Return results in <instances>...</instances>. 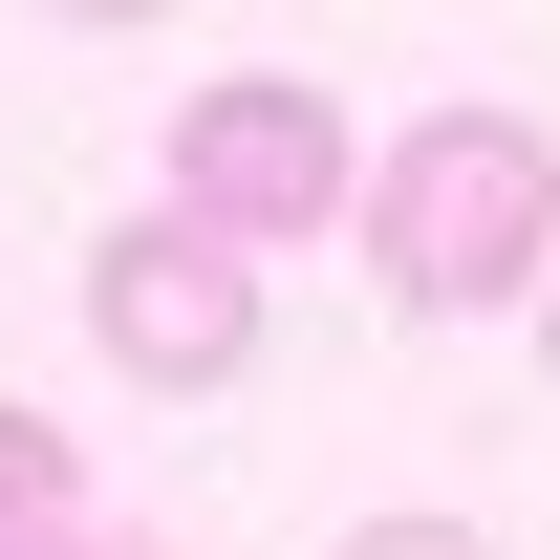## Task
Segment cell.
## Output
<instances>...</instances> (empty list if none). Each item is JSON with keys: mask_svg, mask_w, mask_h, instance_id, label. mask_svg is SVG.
I'll return each mask as SVG.
<instances>
[{"mask_svg": "<svg viewBox=\"0 0 560 560\" xmlns=\"http://www.w3.org/2000/svg\"><path fill=\"white\" fill-rule=\"evenodd\" d=\"M366 280H388L410 324L539 302L560 280V130L539 108H431V130L366 173Z\"/></svg>", "mask_w": 560, "mask_h": 560, "instance_id": "1", "label": "cell"}, {"mask_svg": "<svg viewBox=\"0 0 560 560\" xmlns=\"http://www.w3.org/2000/svg\"><path fill=\"white\" fill-rule=\"evenodd\" d=\"M173 215H215V237H324V215H366V130L324 108L302 66H259V86H195V130H173Z\"/></svg>", "mask_w": 560, "mask_h": 560, "instance_id": "3", "label": "cell"}, {"mask_svg": "<svg viewBox=\"0 0 560 560\" xmlns=\"http://www.w3.org/2000/svg\"><path fill=\"white\" fill-rule=\"evenodd\" d=\"M86 517V453H66V410H22V388H0V560L22 539H66Z\"/></svg>", "mask_w": 560, "mask_h": 560, "instance_id": "4", "label": "cell"}, {"mask_svg": "<svg viewBox=\"0 0 560 560\" xmlns=\"http://www.w3.org/2000/svg\"><path fill=\"white\" fill-rule=\"evenodd\" d=\"M44 22H151V0H44Z\"/></svg>", "mask_w": 560, "mask_h": 560, "instance_id": "7", "label": "cell"}, {"mask_svg": "<svg viewBox=\"0 0 560 560\" xmlns=\"http://www.w3.org/2000/svg\"><path fill=\"white\" fill-rule=\"evenodd\" d=\"M86 346L130 366V388H173V410H215V388L259 366V237H215V215H108V237H86Z\"/></svg>", "mask_w": 560, "mask_h": 560, "instance_id": "2", "label": "cell"}, {"mask_svg": "<svg viewBox=\"0 0 560 560\" xmlns=\"http://www.w3.org/2000/svg\"><path fill=\"white\" fill-rule=\"evenodd\" d=\"M324 560H495L475 517H366V539H324Z\"/></svg>", "mask_w": 560, "mask_h": 560, "instance_id": "5", "label": "cell"}, {"mask_svg": "<svg viewBox=\"0 0 560 560\" xmlns=\"http://www.w3.org/2000/svg\"><path fill=\"white\" fill-rule=\"evenodd\" d=\"M539 366H560V280H539Z\"/></svg>", "mask_w": 560, "mask_h": 560, "instance_id": "8", "label": "cell"}, {"mask_svg": "<svg viewBox=\"0 0 560 560\" xmlns=\"http://www.w3.org/2000/svg\"><path fill=\"white\" fill-rule=\"evenodd\" d=\"M22 560H151V539H130V517H66V539H22Z\"/></svg>", "mask_w": 560, "mask_h": 560, "instance_id": "6", "label": "cell"}]
</instances>
